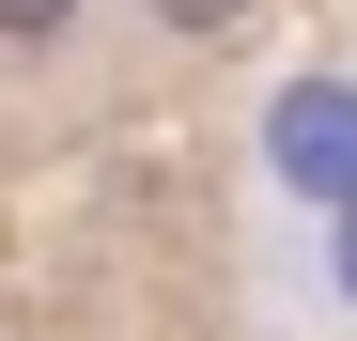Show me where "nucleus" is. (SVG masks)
<instances>
[{"mask_svg":"<svg viewBox=\"0 0 357 341\" xmlns=\"http://www.w3.org/2000/svg\"><path fill=\"white\" fill-rule=\"evenodd\" d=\"M155 16H171V31H233L249 0H155Z\"/></svg>","mask_w":357,"mask_h":341,"instance_id":"obj_2","label":"nucleus"},{"mask_svg":"<svg viewBox=\"0 0 357 341\" xmlns=\"http://www.w3.org/2000/svg\"><path fill=\"white\" fill-rule=\"evenodd\" d=\"M78 16V0H0V31H63Z\"/></svg>","mask_w":357,"mask_h":341,"instance_id":"obj_3","label":"nucleus"},{"mask_svg":"<svg viewBox=\"0 0 357 341\" xmlns=\"http://www.w3.org/2000/svg\"><path fill=\"white\" fill-rule=\"evenodd\" d=\"M342 279H357V233H342Z\"/></svg>","mask_w":357,"mask_h":341,"instance_id":"obj_4","label":"nucleus"},{"mask_svg":"<svg viewBox=\"0 0 357 341\" xmlns=\"http://www.w3.org/2000/svg\"><path fill=\"white\" fill-rule=\"evenodd\" d=\"M280 170L295 187H357V93H295L280 109Z\"/></svg>","mask_w":357,"mask_h":341,"instance_id":"obj_1","label":"nucleus"}]
</instances>
